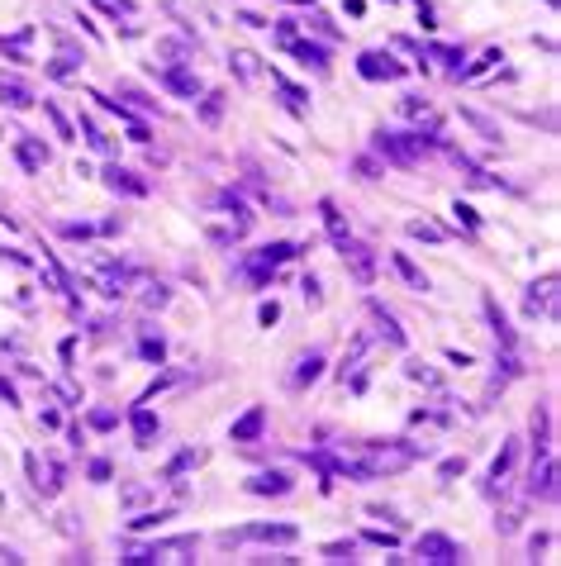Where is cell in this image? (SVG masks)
Returning a JSON list of instances; mask_svg holds the SVG:
<instances>
[{"instance_id":"1","label":"cell","mask_w":561,"mask_h":566,"mask_svg":"<svg viewBox=\"0 0 561 566\" xmlns=\"http://www.w3.org/2000/svg\"><path fill=\"white\" fill-rule=\"evenodd\" d=\"M423 452H428V447H418V442H409V438L367 442V457H362V472H367V481H376V476L404 472V467H409V462H418Z\"/></svg>"},{"instance_id":"2","label":"cell","mask_w":561,"mask_h":566,"mask_svg":"<svg viewBox=\"0 0 561 566\" xmlns=\"http://www.w3.org/2000/svg\"><path fill=\"white\" fill-rule=\"evenodd\" d=\"M295 538H300L295 523H248V528L219 533V543H224V548H233V543H281V548H290Z\"/></svg>"},{"instance_id":"3","label":"cell","mask_w":561,"mask_h":566,"mask_svg":"<svg viewBox=\"0 0 561 566\" xmlns=\"http://www.w3.org/2000/svg\"><path fill=\"white\" fill-rule=\"evenodd\" d=\"M523 315L528 319H557V271H547L543 281L528 285V300H523Z\"/></svg>"},{"instance_id":"4","label":"cell","mask_w":561,"mask_h":566,"mask_svg":"<svg viewBox=\"0 0 561 566\" xmlns=\"http://www.w3.org/2000/svg\"><path fill=\"white\" fill-rule=\"evenodd\" d=\"M414 552L423 557V562H433V566H457V562L466 557V552L457 548L448 533H423V538L414 543Z\"/></svg>"},{"instance_id":"5","label":"cell","mask_w":561,"mask_h":566,"mask_svg":"<svg viewBox=\"0 0 561 566\" xmlns=\"http://www.w3.org/2000/svg\"><path fill=\"white\" fill-rule=\"evenodd\" d=\"M528 495L533 500H557V462L552 452H533V476H528Z\"/></svg>"},{"instance_id":"6","label":"cell","mask_w":561,"mask_h":566,"mask_svg":"<svg viewBox=\"0 0 561 566\" xmlns=\"http://www.w3.org/2000/svg\"><path fill=\"white\" fill-rule=\"evenodd\" d=\"M338 252H343V262L352 267L357 285H371V281H376V252H371L367 243H357V238H348V243H343Z\"/></svg>"},{"instance_id":"7","label":"cell","mask_w":561,"mask_h":566,"mask_svg":"<svg viewBox=\"0 0 561 566\" xmlns=\"http://www.w3.org/2000/svg\"><path fill=\"white\" fill-rule=\"evenodd\" d=\"M357 72H362L367 81H400L404 62H395L390 53H362V58H357Z\"/></svg>"},{"instance_id":"8","label":"cell","mask_w":561,"mask_h":566,"mask_svg":"<svg viewBox=\"0 0 561 566\" xmlns=\"http://www.w3.org/2000/svg\"><path fill=\"white\" fill-rule=\"evenodd\" d=\"M371 343H376V333H357L352 343H348V352H343V366H338V376L343 381H352V376H362V362H367V352H371Z\"/></svg>"},{"instance_id":"9","label":"cell","mask_w":561,"mask_h":566,"mask_svg":"<svg viewBox=\"0 0 561 566\" xmlns=\"http://www.w3.org/2000/svg\"><path fill=\"white\" fill-rule=\"evenodd\" d=\"M105 186L119 190V195H148V190H152L138 172H128V167H119V162H110V167H105Z\"/></svg>"},{"instance_id":"10","label":"cell","mask_w":561,"mask_h":566,"mask_svg":"<svg viewBox=\"0 0 561 566\" xmlns=\"http://www.w3.org/2000/svg\"><path fill=\"white\" fill-rule=\"evenodd\" d=\"M481 305H485V319H490V333H495V343L504 347V352H518V333L509 329V319H504V310H499V305H495L490 295H485Z\"/></svg>"},{"instance_id":"11","label":"cell","mask_w":561,"mask_h":566,"mask_svg":"<svg viewBox=\"0 0 561 566\" xmlns=\"http://www.w3.org/2000/svg\"><path fill=\"white\" fill-rule=\"evenodd\" d=\"M128 424H133V442H138V447H152V438H157V428H162V424H157V414H152L143 400L128 409Z\"/></svg>"},{"instance_id":"12","label":"cell","mask_w":561,"mask_h":566,"mask_svg":"<svg viewBox=\"0 0 561 566\" xmlns=\"http://www.w3.org/2000/svg\"><path fill=\"white\" fill-rule=\"evenodd\" d=\"M319 376H323V352H314V347L300 352V357H295V371H290V386L305 391V386H314Z\"/></svg>"},{"instance_id":"13","label":"cell","mask_w":561,"mask_h":566,"mask_svg":"<svg viewBox=\"0 0 561 566\" xmlns=\"http://www.w3.org/2000/svg\"><path fill=\"white\" fill-rule=\"evenodd\" d=\"M162 86H167V91L172 95H186V100H195V95H200V77H195V72H186V67H162Z\"/></svg>"},{"instance_id":"14","label":"cell","mask_w":561,"mask_h":566,"mask_svg":"<svg viewBox=\"0 0 561 566\" xmlns=\"http://www.w3.org/2000/svg\"><path fill=\"white\" fill-rule=\"evenodd\" d=\"M262 428H267V409L252 405V409L238 419V424L228 428V438H233V442H257V438H262Z\"/></svg>"},{"instance_id":"15","label":"cell","mask_w":561,"mask_h":566,"mask_svg":"<svg viewBox=\"0 0 561 566\" xmlns=\"http://www.w3.org/2000/svg\"><path fill=\"white\" fill-rule=\"evenodd\" d=\"M290 490H295V481L286 472H257L248 481V495H290Z\"/></svg>"},{"instance_id":"16","label":"cell","mask_w":561,"mask_h":566,"mask_svg":"<svg viewBox=\"0 0 561 566\" xmlns=\"http://www.w3.org/2000/svg\"><path fill=\"white\" fill-rule=\"evenodd\" d=\"M15 153H19V167H24V172H43V167H48V148L38 138H29V134H19Z\"/></svg>"},{"instance_id":"17","label":"cell","mask_w":561,"mask_h":566,"mask_svg":"<svg viewBox=\"0 0 561 566\" xmlns=\"http://www.w3.org/2000/svg\"><path fill=\"white\" fill-rule=\"evenodd\" d=\"M0 100H5L10 110H29V105H33V91L19 77H5V72H0Z\"/></svg>"},{"instance_id":"18","label":"cell","mask_w":561,"mask_h":566,"mask_svg":"<svg viewBox=\"0 0 561 566\" xmlns=\"http://www.w3.org/2000/svg\"><path fill=\"white\" fill-rule=\"evenodd\" d=\"M319 214H323V229H328V238H333V248H343L348 243V224H343V214H338V205L333 200H319Z\"/></svg>"},{"instance_id":"19","label":"cell","mask_w":561,"mask_h":566,"mask_svg":"<svg viewBox=\"0 0 561 566\" xmlns=\"http://www.w3.org/2000/svg\"><path fill=\"white\" fill-rule=\"evenodd\" d=\"M371 315H376V329H381V338H385V343H390V347H404V329L395 324V315H385L376 300H371Z\"/></svg>"},{"instance_id":"20","label":"cell","mask_w":561,"mask_h":566,"mask_svg":"<svg viewBox=\"0 0 561 566\" xmlns=\"http://www.w3.org/2000/svg\"><path fill=\"white\" fill-rule=\"evenodd\" d=\"M286 48H290V53H295L305 67H328V48H323V43H300V38H290Z\"/></svg>"},{"instance_id":"21","label":"cell","mask_w":561,"mask_h":566,"mask_svg":"<svg viewBox=\"0 0 561 566\" xmlns=\"http://www.w3.org/2000/svg\"><path fill=\"white\" fill-rule=\"evenodd\" d=\"M390 267H395L404 281H409V290H428V276H423V271H418L414 262L404 257V252H390Z\"/></svg>"},{"instance_id":"22","label":"cell","mask_w":561,"mask_h":566,"mask_svg":"<svg viewBox=\"0 0 561 566\" xmlns=\"http://www.w3.org/2000/svg\"><path fill=\"white\" fill-rule=\"evenodd\" d=\"M272 86H276L281 95H286V105H290L295 114H305V100H309V91H300V86H290V81L281 77V72H272Z\"/></svg>"},{"instance_id":"23","label":"cell","mask_w":561,"mask_h":566,"mask_svg":"<svg viewBox=\"0 0 561 566\" xmlns=\"http://www.w3.org/2000/svg\"><path fill=\"white\" fill-rule=\"evenodd\" d=\"M462 119H466L471 129H476V134H481L485 143H499V124L490 119V114H481V110H462Z\"/></svg>"},{"instance_id":"24","label":"cell","mask_w":561,"mask_h":566,"mask_svg":"<svg viewBox=\"0 0 561 566\" xmlns=\"http://www.w3.org/2000/svg\"><path fill=\"white\" fill-rule=\"evenodd\" d=\"M224 100H228L224 91H209L205 100H200V119H205V124H219V119H224Z\"/></svg>"},{"instance_id":"25","label":"cell","mask_w":561,"mask_h":566,"mask_svg":"<svg viewBox=\"0 0 561 566\" xmlns=\"http://www.w3.org/2000/svg\"><path fill=\"white\" fill-rule=\"evenodd\" d=\"M138 352H143L148 362H162V357H167V338H162V333H152V329H143V343H138Z\"/></svg>"},{"instance_id":"26","label":"cell","mask_w":561,"mask_h":566,"mask_svg":"<svg viewBox=\"0 0 561 566\" xmlns=\"http://www.w3.org/2000/svg\"><path fill=\"white\" fill-rule=\"evenodd\" d=\"M43 114H48V124L57 129V138H62V143H72V138H77V129L67 124V114L57 110V105H52V100H43Z\"/></svg>"},{"instance_id":"27","label":"cell","mask_w":561,"mask_h":566,"mask_svg":"<svg viewBox=\"0 0 561 566\" xmlns=\"http://www.w3.org/2000/svg\"><path fill=\"white\" fill-rule=\"evenodd\" d=\"M513 452H518V442H504V447H499V457L490 462V481H504V476H509V467H513Z\"/></svg>"},{"instance_id":"28","label":"cell","mask_w":561,"mask_h":566,"mask_svg":"<svg viewBox=\"0 0 561 566\" xmlns=\"http://www.w3.org/2000/svg\"><path fill=\"white\" fill-rule=\"evenodd\" d=\"M404 376H409V381H423L428 391H438V386H443V376H438L433 366H423V362H409V366H404Z\"/></svg>"},{"instance_id":"29","label":"cell","mask_w":561,"mask_h":566,"mask_svg":"<svg viewBox=\"0 0 561 566\" xmlns=\"http://www.w3.org/2000/svg\"><path fill=\"white\" fill-rule=\"evenodd\" d=\"M404 229H409V238H423V243H443V238H448L438 224H423V219H409Z\"/></svg>"},{"instance_id":"30","label":"cell","mask_w":561,"mask_h":566,"mask_svg":"<svg viewBox=\"0 0 561 566\" xmlns=\"http://www.w3.org/2000/svg\"><path fill=\"white\" fill-rule=\"evenodd\" d=\"M162 519H172V509H148L138 519H128V533H143V528H157Z\"/></svg>"},{"instance_id":"31","label":"cell","mask_w":561,"mask_h":566,"mask_svg":"<svg viewBox=\"0 0 561 566\" xmlns=\"http://www.w3.org/2000/svg\"><path fill=\"white\" fill-rule=\"evenodd\" d=\"M191 43H181V38H162L157 43V58H167V67H177V58H186Z\"/></svg>"},{"instance_id":"32","label":"cell","mask_w":561,"mask_h":566,"mask_svg":"<svg viewBox=\"0 0 561 566\" xmlns=\"http://www.w3.org/2000/svg\"><path fill=\"white\" fill-rule=\"evenodd\" d=\"M195 462H200V452H195V447H186V452H181V457H172V467H167V472H162V476H167V481H177L181 472H191Z\"/></svg>"},{"instance_id":"33","label":"cell","mask_w":561,"mask_h":566,"mask_svg":"<svg viewBox=\"0 0 561 566\" xmlns=\"http://www.w3.org/2000/svg\"><path fill=\"white\" fill-rule=\"evenodd\" d=\"M119 95H124V100H133L138 110H157V100H152V95H143L133 81H119Z\"/></svg>"},{"instance_id":"34","label":"cell","mask_w":561,"mask_h":566,"mask_svg":"<svg viewBox=\"0 0 561 566\" xmlns=\"http://www.w3.org/2000/svg\"><path fill=\"white\" fill-rule=\"evenodd\" d=\"M495 62H504V53H499V48H490L481 62H476V67H466V72H457V77H462V81H476V77L485 72V67H495Z\"/></svg>"},{"instance_id":"35","label":"cell","mask_w":561,"mask_h":566,"mask_svg":"<svg viewBox=\"0 0 561 566\" xmlns=\"http://www.w3.org/2000/svg\"><path fill=\"white\" fill-rule=\"evenodd\" d=\"M86 424L100 428V433H110V428L119 424V414H114V409H91V414H86Z\"/></svg>"},{"instance_id":"36","label":"cell","mask_w":561,"mask_h":566,"mask_svg":"<svg viewBox=\"0 0 561 566\" xmlns=\"http://www.w3.org/2000/svg\"><path fill=\"white\" fill-rule=\"evenodd\" d=\"M81 134H86V143H91V148H96V153H110V138H105V134H100V129L91 124V119H86V114H81Z\"/></svg>"},{"instance_id":"37","label":"cell","mask_w":561,"mask_h":566,"mask_svg":"<svg viewBox=\"0 0 561 566\" xmlns=\"http://www.w3.org/2000/svg\"><path fill=\"white\" fill-rule=\"evenodd\" d=\"M352 552H357V543L348 538V543H328V548H323V557H328V562H352Z\"/></svg>"},{"instance_id":"38","label":"cell","mask_w":561,"mask_h":566,"mask_svg":"<svg viewBox=\"0 0 561 566\" xmlns=\"http://www.w3.org/2000/svg\"><path fill=\"white\" fill-rule=\"evenodd\" d=\"M167 300H172V290H167V285H148V290H143V305H148V310H162V305H167Z\"/></svg>"},{"instance_id":"39","label":"cell","mask_w":561,"mask_h":566,"mask_svg":"<svg viewBox=\"0 0 561 566\" xmlns=\"http://www.w3.org/2000/svg\"><path fill=\"white\" fill-rule=\"evenodd\" d=\"M143 500H152V486H124L119 490V504H143Z\"/></svg>"},{"instance_id":"40","label":"cell","mask_w":561,"mask_h":566,"mask_svg":"<svg viewBox=\"0 0 561 566\" xmlns=\"http://www.w3.org/2000/svg\"><path fill=\"white\" fill-rule=\"evenodd\" d=\"M233 67H238V77H243V81H252V77H257V58H252V53H233Z\"/></svg>"},{"instance_id":"41","label":"cell","mask_w":561,"mask_h":566,"mask_svg":"<svg viewBox=\"0 0 561 566\" xmlns=\"http://www.w3.org/2000/svg\"><path fill=\"white\" fill-rule=\"evenodd\" d=\"M400 110L409 114V119H423V114H428V100H418V95H404V100H400Z\"/></svg>"},{"instance_id":"42","label":"cell","mask_w":561,"mask_h":566,"mask_svg":"<svg viewBox=\"0 0 561 566\" xmlns=\"http://www.w3.org/2000/svg\"><path fill=\"white\" fill-rule=\"evenodd\" d=\"M62 486H67V467H62V462H52V481H43V495H57Z\"/></svg>"},{"instance_id":"43","label":"cell","mask_w":561,"mask_h":566,"mask_svg":"<svg viewBox=\"0 0 561 566\" xmlns=\"http://www.w3.org/2000/svg\"><path fill=\"white\" fill-rule=\"evenodd\" d=\"M100 10H110V15H133V10H138V5H133V0H96Z\"/></svg>"},{"instance_id":"44","label":"cell","mask_w":561,"mask_h":566,"mask_svg":"<svg viewBox=\"0 0 561 566\" xmlns=\"http://www.w3.org/2000/svg\"><path fill=\"white\" fill-rule=\"evenodd\" d=\"M466 472V457H452V462H443V467H438V476H443V481H452V476H462Z\"/></svg>"},{"instance_id":"45","label":"cell","mask_w":561,"mask_h":566,"mask_svg":"<svg viewBox=\"0 0 561 566\" xmlns=\"http://www.w3.org/2000/svg\"><path fill=\"white\" fill-rule=\"evenodd\" d=\"M367 543H376V548H395L400 538H395V533H385V528H367Z\"/></svg>"},{"instance_id":"46","label":"cell","mask_w":561,"mask_h":566,"mask_svg":"<svg viewBox=\"0 0 561 566\" xmlns=\"http://www.w3.org/2000/svg\"><path fill=\"white\" fill-rule=\"evenodd\" d=\"M352 167H357V176H362V181H376V176H381V167H376L371 158H357Z\"/></svg>"},{"instance_id":"47","label":"cell","mask_w":561,"mask_h":566,"mask_svg":"<svg viewBox=\"0 0 561 566\" xmlns=\"http://www.w3.org/2000/svg\"><path fill=\"white\" fill-rule=\"evenodd\" d=\"M57 234H67V238H91V224H57Z\"/></svg>"},{"instance_id":"48","label":"cell","mask_w":561,"mask_h":566,"mask_svg":"<svg viewBox=\"0 0 561 566\" xmlns=\"http://www.w3.org/2000/svg\"><path fill=\"white\" fill-rule=\"evenodd\" d=\"M257 319H262V324H267V329H272L276 319H281V305H276V300H272V305H262V310H257Z\"/></svg>"},{"instance_id":"49","label":"cell","mask_w":561,"mask_h":566,"mask_svg":"<svg viewBox=\"0 0 561 566\" xmlns=\"http://www.w3.org/2000/svg\"><path fill=\"white\" fill-rule=\"evenodd\" d=\"M438 62H462V48H428Z\"/></svg>"},{"instance_id":"50","label":"cell","mask_w":561,"mask_h":566,"mask_svg":"<svg viewBox=\"0 0 561 566\" xmlns=\"http://www.w3.org/2000/svg\"><path fill=\"white\" fill-rule=\"evenodd\" d=\"M457 214H462V224H466V229H476V224H481V214H476L471 205H462V200H457Z\"/></svg>"},{"instance_id":"51","label":"cell","mask_w":561,"mask_h":566,"mask_svg":"<svg viewBox=\"0 0 561 566\" xmlns=\"http://www.w3.org/2000/svg\"><path fill=\"white\" fill-rule=\"evenodd\" d=\"M91 481H110V462H105V457L91 462Z\"/></svg>"},{"instance_id":"52","label":"cell","mask_w":561,"mask_h":566,"mask_svg":"<svg viewBox=\"0 0 561 566\" xmlns=\"http://www.w3.org/2000/svg\"><path fill=\"white\" fill-rule=\"evenodd\" d=\"M128 138H133V143H148L152 134H148V124H138V119H133V124H128Z\"/></svg>"},{"instance_id":"53","label":"cell","mask_w":561,"mask_h":566,"mask_svg":"<svg viewBox=\"0 0 561 566\" xmlns=\"http://www.w3.org/2000/svg\"><path fill=\"white\" fill-rule=\"evenodd\" d=\"M305 300H309V305H319V281H314V276H305Z\"/></svg>"},{"instance_id":"54","label":"cell","mask_w":561,"mask_h":566,"mask_svg":"<svg viewBox=\"0 0 561 566\" xmlns=\"http://www.w3.org/2000/svg\"><path fill=\"white\" fill-rule=\"evenodd\" d=\"M0 400H5V405H19V395H15V386H10V381H0Z\"/></svg>"}]
</instances>
